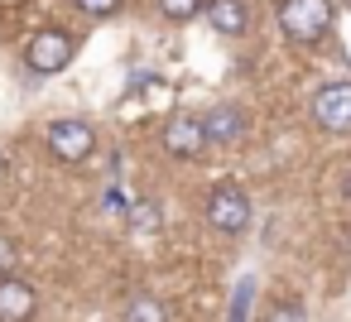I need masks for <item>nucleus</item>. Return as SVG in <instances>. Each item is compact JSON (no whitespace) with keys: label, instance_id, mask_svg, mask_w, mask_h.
I'll list each match as a JSON object with an SVG mask.
<instances>
[{"label":"nucleus","instance_id":"nucleus-1","mask_svg":"<svg viewBox=\"0 0 351 322\" xmlns=\"http://www.w3.org/2000/svg\"><path fill=\"white\" fill-rule=\"evenodd\" d=\"M279 29L293 44H317L332 29V0H279Z\"/></svg>","mask_w":351,"mask_h":322},{"label":"nucleus","instance_id":"nucleus-2","mask_svg":"<svg viewBox=\"0 0 351 322\" xmlns=\"http://www.w3.org/2000/svg\"><path fill=\"white\" fill-rule=\"evenodd\" d=\"M207 221H212L217 231H226V236H241V231L250 226V197H245V188L221 183V188L207 197Z\"/></svg>","mask_w":351,"mask_h":322},{"label":"nucleus","instance_id":"nucleus-3","mask_svg":"<svg viewBox=\"0 0 351 322\" xmlns=\"http://www.w3.org/2000/svg\"><path fill=\"white\" fill-rule=\"evenodd\" d=\"M44 140H49V149H53L58 159H68V164H82V159L97 149V130H92L87 121H53V125L44 130Z\"/></svg>","mask_w":351,"mask_h":322},{"label":"nucleus","instance_id":"nucleus-4","mask_svg":"<svg viewBox=\"0 0 351 322\" xmlns=\"http://www.w3.org/2000/svg\"><path fill=\"white\" fill-rule=\"evenodd\" d=\"M73 63V34H63V29H39L34 39H29V68L34 73H63Z\"/></svg>","mask_w":351,"mask_h":322},{"label":"nucleus","instance_id":"nucleus-5","mask_svg":"<svg viewBox=\"0 0 351 322\" xmlns=\"http://www.w3.org/2000/svg\"><path fill=\"white\" fill-rule=\"evenodd\" d=\"M313 116L332 135H351V82H327L313 101Z\"/></svg>","mask_w":351,"mask_h":322},{"label":"nucleus","instance_id":"nucleus-6","mask_svg":"<svg viewBox=\"0 0 351 322\" xmlns=\"http://www.w3.org/2000/svg\"><path fill=\"white\" fill-rule=\"evenodd\" d=\"M164 149H169L173 159H197V154L207 149L202 121H197V116H173V121L164 125Z\"/></svg>","mask_w":351,"mask_h":322},{"label":"nucleus","instance_id":"nucleus-7","mask_svg":"<svg viewBox=\"0 0 351 322\" xmlns=\"http://www.w3.org/2000/svg\"><path fill=\"white\" fill-rule=\"evenodd\" d=\"M39 312V293L34 284H25L20 274L0 279V322H29Z\"/></svg>","mask_w":351,"mask_h":322},{"label":"nucleus","instance_id":"nucleus-8","mask_svg":"<svg viewBox=\"0 0 351 322\" xmlns=\"http://www.w3.org/2000/svg\"><path fill=\"white\" fill-rule=\"evenodd\" d=\"M202 20H207L221 39H241V34L250 29V10H245V0H207Z\"/></svg>","mask_w":351,"mask_h":322},{"label":"nucleus","instance_id":"nucleus-9","mask_svg":"<svg viewBox=\"0 0 351 322\" xmlns=\"http://www.w3.org/2000/svg\"><path fill=\"white\" fill-rule=\"evenodd\" d=\"M241 111L236 106H217L212 116H202V130H207V145L217 140V145H231V140H241Z\"/></svg>","mask_w":351,"mask_h":322},{"label":"nucleus","instance_id":"nucleus-10","mask_svg":"<svg viewBox=\"0 0 351 322\" xmlns=\"http://www.w3.org/2000/svg\"><path fill=\"white\" fill-rule=\"evenodd\" d=\"M125 322H173V312H169L164 298H154V293H135V298L125 303Z\"/></svg>","mask_w":351,"mask_h":322},{"label":"nucleus","instance_id":"nucleus-11","mask_svg":"<svg viewBox=\"0 0 351 322\" xmlns=\"http://www.w3.org/2000/svg\"><path fill=\"white\" fill-rule=\"evenodd\" d=\"M125 216H130V231H159V221H164V212H159V202H130L125 207Z\"/></svg>","mask_w":351,"mask_h":322},{"label":"nucleus","instance_id":"nucleus-12","mask_svg":"<svg viewBox=\"0 0 351 322\" xmlns=\"http://www.w3.org/2000/svg\"><path fill=\"white\" fill-rule=\"evenodd\" d=\"M202 10H207V0H159V15H169V20H193Z\"/></svg>","mask_w":351,"mask_h":322},{"label":"nucleus","instance_id":"nucleus-13","mask_svg":"<svg viewBox=\"0 0 351 322\" xmlns=\"http://www.w3.org/2000/svg\"><path fill=\"white\" fill-rule=\"evenodd\" d=\"M250 298H255V279H241V284H236V298H231V312H226V322H245V312H250Z\"/></svg>","mask_w":351,"mask_h":322},{"label":"nucleus","instance_id":"nucleus-14","mask_svg":"<svg viewBox=\"0 0 351 322\" xmlns=\"http://www.w3.org/2000/svg\"><path fill=\"white\" fill-rule=\"evenodd\" d=\"M77 10H82V15H92V20H106V15H116V10H121V0H77Z\"/></svg>","mask_w":351,"mask_h":322},{"label":"nucleus","instance_id":"nucleus-15","mask_svg":"<svg viewBox=\"0 0 351 322\" xmlns=\"http://www.w3.org/2000/svg\"><path fill=\"white\" fill-rule=\"evenodd\" d=\"M15 260H20V250H15V240H10V236H0V279H10V269H15Z\"/></svg>","mask_w":351,"mask_h":322},{"label":"nucleus","instance_id":"nucleus-16","mask_svg":"<svg viewBox=\"0 0 351 322\" xmlns=\"http://www.w3.org/2000/svg\"><path fill=\"white\" fill-rule=\"evenodd\" d=\"M269 322H308V312H303L298 303H279V308L269 312Z\"/></svg>","mask_w":351,"mask_h":322},{"label":"nucleus","instance_id":"nucleus-17","mask_svg":"<svg viewBox=\"0 0 351 322\" xmlns=\"http://www.w3.org/2000/svg\"><path fill=\"white\" fill-rule=\"evenodd\" d=\"M125 207H130V202L121 197V188H111V193H106V212H125Z\"/></svg>","mask_w":351,"mask_h":322},{"label":"nucleus","instance_id":"nucleus-18","mask_svg":"<svg viewBox=\"0 0 351 322\" xmlns=\"http://www.w3.org/2000/svg\"><path fill=\"white\" fill-rule=\"evenodd\" d=\"M341 197L351 202V169H346V178H341Z\"/></svg>","mask_w":351,"mask_h":322},{"label":"nucleus","instance_id":"nucleus-19","mask_svg":"<svg viewBox=\"0 0 351 322\" xmlns=\"http://www.w3.org/2000/svg\"><path fill=\"white\" fill-rule=\"evenodd\" d=\"M5 169H10V164H5V154H0V183H5Z\"/></svg>","mask_w":351,"mask_h":322},{"label":"nucleus","instance_id":"nucleus-20","mask_svg":"<svg viewBox=\"0 0 351 322\" xmlns=\"http://www.w3.org/2000/svg\"><path fill=\"white\" fill-rule=\"evenodd\" d=\"M5 5H20V0H5Z\"/></svg>","mask_w":351,"mask_h":322}]
</instances>
